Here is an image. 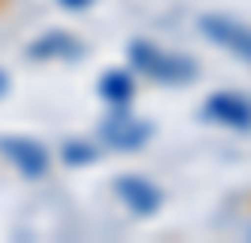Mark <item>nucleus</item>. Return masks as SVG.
<instances>
[{
    "mask_svg": "<svg viewBox=\"0 0 251 243\" xmlns=\"http://www.w3.org/2000/svg\"><path fill=\"white\" fill-rule=\"evenodd\" d=\"M129 61H133L137 73L152 76L160 84H187V80L198 76V65L190 57L168 53V49H160V46L149 42V38H133V42H129Z\"/></svg>",
    "mask_w": 251,
    "mask_h": 243,
    "instance_id": "nucleus-1",
    "label": "nucleus"
},
{
    "mask_svg": "<svg viewBox=\"0 0 251 243\" xmlns=\"http://www.w3.org/2000/svg\"><path fill=\"white\" fill-rule=\"evenodd\" d=\"M198 27H202V34H205L213 46L228 49L232 57H240V61H248V65H251V27H248V23L209 12V15H202V19H198Z\"/></svg>",
    "mask_w": 251,
    "mask_h": 243,
    "instance_id": "nucleus-2",
    "label": "nucleus"
},
{
    "mask_svg": "<svg viewBox=\"0 0 251 243\" xmlns=\"http://www.w3.org/2000/svg\"><path fill=\"white\" fill-rule=\"evenodd\" d=\"M99 137L118 152H141L145 145H149V137H152V125L145 118H133V114L118 110V114H107V118H103Z\"/></svg>",
    "mask_w": 251,
    "mask_h": 243,
    "instance_id": "nucleus-3",
    "label": "nucleus"
},
{
    "mask_svg": "<svg viewBox=\"0 0 251 243\" xmlns=\"http://www.w3.org/2000/svg\"><path fill=\"white\" fill-rule=\"evenodd\" d=\"M0 152L16 164V171L23 175V179H46V171H50V152H46V145H42V141L8 133V137H0Z\"/></svg>",
    "mask_w": 251,
    "mask_h": 243,
    "instance_id": "nucleus-4",
    "label": "nucleus"
},
{
    "mask_svg": "<svg viewBox=\"0 0 251 243\" xmlns=\"http://www.w3.org/2000/svg\"><path fill=\"white\" fill-rule=\"evenodd\" d=\"M114 194L122 197L126 209H133L137 217H152V213L164 205L160 186L149 182L145 175H118V179H114Z\"/></svg>",
    "mask_w": 251,
    "mask_h": 243,
    "instance_id": "nucleus-5",
    "label": "nucleus"
},
{
    "mask_svg": "<svg viewBox=\"0 0 251 243\" xmlns=\"http://www.w3.org/2000/svg\"><path fill=\"white\" fill-rule=\"evenodd\" d=\"M202 114L217 125H228V129H251V99L236 95V91H217L209 95L202 106Z\"/></svg>",
    "mask_w": 251,
    "mask_h": 243,
    "instance_id": "nucleus-6",
    "label": "nucleus"
},
{
    "mask_svg": "<svg viewBox=\"0 0 251 243\" xmlns=\"http://www.w3.org/2000/svg\"><path fill=\"white\" fill-rule=\"evenodd\" d=\"M31 57L38 61H50V57H76L80 53V42L73 38V34H65V30H50V34H42L38 42H31V49H27Z\"/></svg>",
    "mask_w": 251,
    "mask_h": 243,
    "instance_id": "nucleus-7",
    "label": "nucleus"
},
{
    "mask_svg": "<svg viewBox=\"0 0 251 243\" xmlns=\"http://www.w3.org/2000/svg\"><path fill=\"white\" fill-rule=\"evenodd\" d=\"M99 95L114 106H126L133 99V76L126 73V69H107L103 80H99Z\"/></svg>",
    "mask_w": 251,
    "mask_h": 243,
    "instance_id": "nucleus-8",
    "label": "nucleus"
},
{
    "mask_svg": "<svg viewBox=\"0 0 251 243\" xmlns=\"http://www.w3.org/2000/svg\"><path fill=\"white\" fill-rule=\"evenodd\" d=\"M99 152L92 148V145H84V141H69L65 145V164H92Z\"/></svg>",
    "mask_w": 251,
    "mask_h": 243,
    "instance_id": "nucleus-9",
    "label": "nucleus"
},
{
    "mask_svg": "<svg viewBox=\"0 0 251 243\" xmlns=\"http://www.w3.org/2000/svg\"><path fill=\"white\" fill-rule=\"evenodd\" d=\"M57 4H61V8H69V12H80V8H88L92 0H57Z\"/></svg>",
    "mask_w": 251,
    "mask_h": 243,
    "instance_id": "nucleus-10",
    "label": "nucleus"
},
{
    "mask_svg": "<svg viewBox=\"0 0 251 243\" xmlns=\"http://www.w3.org/2000/svg\"><path fill=\"white\" fill-rule=\"evenodd\" d=\"M8 84H12V80H8V73H4V69H0V99H4V95H8Z\"/></svg>",
    "mask_w": 251,
    "mask_h": 243,
    "instance_id": "nucleus-11",
    "label": "nucleus"
}]
</instances>
